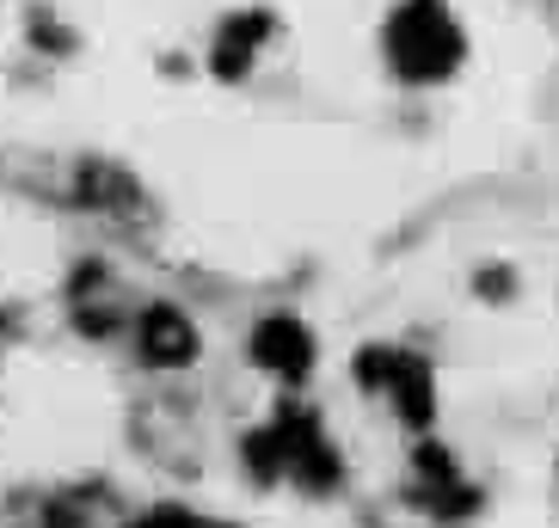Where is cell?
<instances>
[{
	"label": "cell",
	"instance_id": "obj_1",
	"mask_svg": "<svg viewBox=\"0 0 559 528\" xmlns=\"http://www.w3.org/2000/svg\"><path fill=\"white\" fill-rule=\"evenodd\" d=\"M381 50H388V68L406 86H437L461 68L467 37H461L449 0H400L381 25Z\"/></svg>",
	"mask_w": 559,
	"mask_h": 528
},
{
	"label": "cell",
	"instance_id": "obj_2",
	"mask_svg": "<svg viewBox=\"0 0 559 528\" xmlns=\"http://www.w3.org/2000/svg\"><path fill=\"white\" fill-rule=\"evenodd\" d=\"M357 387L362 394H388L400 424H412V430H430V418H437V375H430L425 357H412L400 345H362Z\"/></svg>",
	"mask_w": 559,
	"mask_h": 528
},
{
	"label": "cell",
	"instance_id": "obj_3",
	"mask_svg": "<svg viewBox=\"0 0 559 528\" xmlns=\"http://www.w3.org/2000/svg\"><path fill=\"white\" fill-rule=\"evenodd\" d=\"M271 430L283 436V455H289V479H296L301 492H332L338 485V448L326 443V430H320V418L308 412V406H277V418H271Z\"/></svg>",
	"mask_w": 559,
	"mask_h": 528
},
{
	"label": "cell",
	"instance_id": "obj_4",
	"mask_svg": "<svg viewBox=\"0 0 559 528\" xmlns=\"http://www.w3.org/2000/svg\"><path fill=\"white\" fill-rule=\"evenodd\" d=\"M412 497H418L430 516H443V523H461V516L479 511V492L461 479L455 455H449V448H437V443L412 448Z\"/></svg>",
	"mask_w": 559,
	"mask_h": 528
},
{
	"label": "cell",
	"instance_id": "obj_5",
	"mask_svg": "<svg viewBox=\"0 0 559 528\" xmlns=\"http://www.w3.org/2000/svg\"><path fill=\"white\" fill-rule=\"evenodd\" d=\"M247 357L277 381H308L313 375V332L296 314H264L247 338Z\"/></svg>",
	"mask_w": 559,
	"mask_h": 528
},
{
	"label": "cell",
	"instance_id": "obj_6",
	"mask_svg": "<svg viewBox=\"0 0 559 528\" xmlns=\"http://www.w3.org/2000/svg\"><path fill=\"white\" fill-rule=\"evenodd\" d=\"M135 350H142L148 369H185L198 357V326H191L185 308L154 301V308H142V320H135Z\"/></svg>",
	"mask_w": 559,
	"mask_h": 528
},
{
	"label": "cell",
	"instance_id": "obj_7",
	"mask_svg": "<svg viewBox=\"0 0 559 528\" xmlns=\"http://www.w3.org/2000/svg\"><path fill=\"white\" fill-rule=\"evenodd\" d=\"M271 32H277V19L264 13V7H240V13H228L222 25H215L210 68L222 74V81H240V74H252V62H259V50L271 44Z\"/></svg>",
	"mask_w": 559,
	"mask_h": 528
},
{
	"label": "cell",
	"instance_id": "obj_8",
	"mask_svg": "<svg viewBox=\"0 0 559 528\" xmlns=\"http://www.w3.org/2000/svg\"><path fill=\"white\" fill-rule=\"evenodd\" d=\"M81 197L93 203V209H130V203H135V179L123 172V166L93 160V166H81Z\"/></svg>",
	"mask_w": 559,
	"mask_h": 528
},
{
	"label": "cell",
	"instance_id": "obj_9",
	"mask_svg": "<svg viewBox=\"0 0 559 528\" xmlns=\"http://www.w3.org/2000/svg\"><path fill=\"white\" fill-rule=\"evenodd\" d=\"M240 461H247V473L259 479V485H277V479H289V455H283V436L271 424L252 430L247 443H240Z\"/></svg>",
	"mask_w": 559,
	"mask_h": 528
},
{
	"label": "cell",
	"instance_id": "obj_10",
	"mask_svg": "<svg viewBox=\"0 0 559 528\" xmlns=\"http://www.w3.org/2000/svg\"><path fill=\"white\" fill-rule=\"evenodd\" d=\"M25 32H32V44L44 56H68V50H74V32H68L56 13H32V25H25Z\"/></svg>",
	"mask_w": 559,
	"mask_h": 528
},
{
	"label": "cell",
	"instance_id": "obj_11",
	"mask_svg": "<svg viewBox=\"0 0 559 528\" xmlns=\"http://www.w3.org/2000/svg\"><path fill=\"white\" fill-rule=\"evenodd\" d=\"M123 528H215V523H203V516L185 511V504H154V511H142L135 523H123Z\"/></svg>",
	"mask_w": 559,
	"mask_h": 528
},
{
	"label": "cell",
	"instance_id": "obj_12",
	"mask_svg": "<svg viewBox=\"0 0 559 528\" xmlns=\"http://www.w3.org/2000/svg\"><path fill=\"white\" fill-rule=\"evenodd\" d=\"M44 528H86V516L74 511V504H50V516H44Z\"/></svg>",
	"mask_w": 559,
	"mask_h": 528
},
{
	"label": "cell",
	"instance_id": "obj_13",
	"mask_svg": "<svg viewBox=\"0 0 559 528\" xmlns=\"http://www.w3.org/2000/svg\"><path fill=\"white\" fill-rule=\"evenodd\" d=\"M479 296L504 301V296H510V271H498V264H492V271H486V277H479Z\"/></svg>",
	"mask_w": 559,
	"mask_h": 528
}]
</instances>
